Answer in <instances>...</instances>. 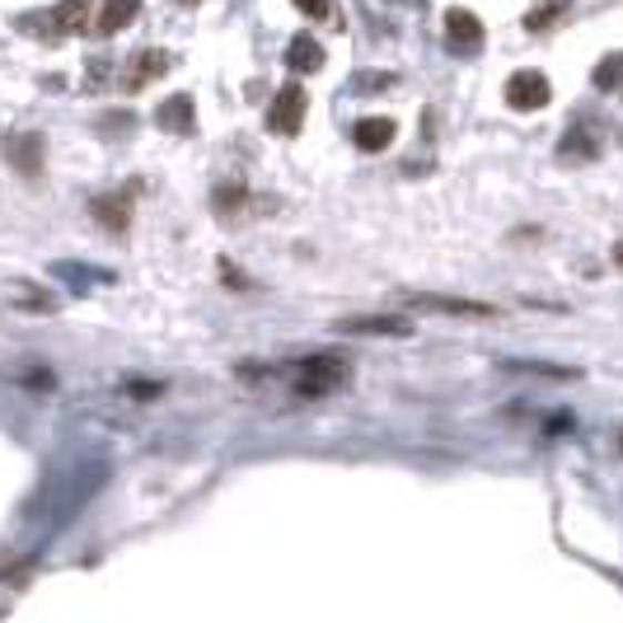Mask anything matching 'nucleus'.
<instances>
[{
	"label": "nucleus",
	"instance_id": "nucleus-21",
	"mask_svg": "<svg viewBox=\"0 0 623 623\" xmlns=\"http://www.w3.org/2000/svg\"><path fill=\"white\" fill-rule=\"evenodd\" d=\"M385 85H394V75H361L357 80V90H385Z\"/></svg>",
	"mask_w": 623,
	"mask_h": 623
},
{
	"label": "nucleus",
	"instance_id": "nucleus-18",
	"mask_svg": "<svg viewBox=\"0 0 623 623\" xmlns=\"http://www.w3.org/2000/svg\"><path fill=\"white\" fill-rule=\"evenodd\" d=\"M160 71H170V52H145L141 57V71L132 75V85H145V80H155Z\"/></svg>",
	"mask_w": 623,
	"mask_h": 623
},
{
	"label": "nucleus",
	"instance_id": "nucleus-1",
	"mask_svg": "<svg viewBox=\"0 0 623 623\" xmlns=\"http://www.w3.org/2000/svg\"><path fill=\"white\" fill-rule=\"evenodd\" d=\"M300 399H324V394H334L347 385V361L343 357H309L296 366V376H290Z\"/></svg>",
	"mask_w": 623,
	"mask_h": 623
},
{
	"label": "nucleus",
	"instance_id": "nucleus-22",
	"mask_svg": "<svg viewBox=\"0 0 623 623\" xmlns=\"http://www.w3.org/2000/svg\"><path fill=\"white\" fill-rule=\"evenodd\" d=\"M614 263H619V267H623V244H619V248H614Z\"/></svg>",
	"mask_w": 623,
	"mask_h": 623
},
{
	"label": "nucleus",
	"instance_id": "nucleus-13",
	"mask_svg": "<svg viewBox=\"0 0 623 623\" xmlns=\"http://www.w3.org/2000/svg\"><path fill=\"white\" fill-rule=\"evenodd\" d=\"M94 216L103 231H127L132 206H127V197H94Z\"/></svg>",
	"mask_w": 623,
	"mask_h": 623
},
{
	"label": "nucleus",
	"instance_id": "nucleus-19",
	"mask_svg": "<svg viewBox=\"0 0 623 623\" xmlns=\"http://www.w3.org/2000/svg\"><path fill=\"white\" fill-rule=\"evenodd\" d=\"M563 6H568V0H553V6H539V10H530V14H525V29H534V33H539L544 24H553V19H558V10H563Z\"/></svg>",
	"mask_w": 623,
	"mask_h": 623
},
{
	"label": "nucleus",
	"instance_id": "nucleus-4",
	"mask_svg": "<svg viewBox=\"0 0 623 623\" xmlns=\"http://www.w3.org/2000/svg\"><path fill=\"white\" fill-rule=\"evenodd\" d=\"M446 43L450 52H479L483 48V19L473 10H446Z\"/></svg>",
	"mask_w": 623,
	"mask_h": 623
},
{
	"label": "nucleus",
	"instance_id": "nucleus-15",
	"mask_svg": "<svg viewBox=\"0 0 623 623\" xmlns=\"http://www.w3.org/2000/svg\"><path fill=\"white\" fill-rule=\"evenodd\" d=\"M591 85H595V90H605V94L623 85V52L600 57V67H595V75H591Z\"/></svg>",
	"mask_w": 623,
	"mask_h": 623
},
{
	"label": "nucleus",
	"instance_id": "nucleus-20",
	"mask_svg": "<svg viewBox=\"0 0 623 623\" xmlns=\"http://www.w3.org/2000/svg\"><path fill=\"white\" fill-rule=\"evenodd\" d=\"M300 14H309V19H324L328 14V0H290Z\"/></svg>",
	"mask_w": 623,
	"mask_h": 623
},
{
	"label": "nucleus",
	"instance_id": "nucleus-3",
	"mask_svg": "<svg viewBox=\"0 0 623 623\" xmlns=\"http://www.w3.org/2000/svg\"><path fill=\"white\" fill-rule=\"evenodd\" d=\"M300 122H305V90H300V85L277 90L273 109H267V127L282 132V136H296V132H300Z\"/></svg>",
	"mask_w": 623,
	"mask_h": 623
},
{
	"label": "nucleus",
	"instance_id": "nucleus-23",
	"mask_svg": "<svg viewBox=\"0 0 623 623\" xmlns=\"http://www.w3.org/2000/svg\"><path fill=\"white\" fill-rule=\"evenodd\" d=\"M619 450H623V436H619Z\"/></svg>",
	"mask_w": 623,
	"mask_h": 623
},
{
	"label": "nucleus",
	"instance_id": "nucleus-8",
	"mask_svg": "<svg viewBox=\"0 0 623 623\" xmlns=\"http://www.w3.org/2000/svg\"><path fill=\"white\" fill-rule=\"evenodd\" d=\"M394 132H399V127H394V118H361L357 127H351V141H357L366 155H376V151H385V145L394 141Z\"/></svg>",
	"mask_w": 623,
	"mask_h": 623
},
{
	"label": "nucleus",
	"instance_id": "nucleus-16",
	"mask_svg": "<svg viewBox=\"0 0 623 623\" xmlns=\"http://www.w3.org/2000/svg\"><path fill=\"white\" fill-rule=\"evenodd\" d=\"M502 370L511 376H549V380H576L581 370H568V366H544V361H507Z\"/></svg>",
	"mask_w": 623,
	"mask_h": 623
},
{
	"label": "nucleus",
	"instance_id": "nucleus-7",
	"mask_svg": "<svg viewBox=\"0 0 623 623\" xmlns=\"http://www.w3.org/2000/svg\"><path fill=\"white\" fill-rule=\"evenodd\" d=\"M6 160L14 164L19 174H29V178H38V174H43V136H38V132L10 136V141H6Z\"/></svg>",
	"mask_w": 623,
	"mask_h": 623
},
{
	"label": "nucleus",
	"instance_id": "nucleus-2",
	"mask_svg": "<svg viewBox=\"0 0 623 623\" xmlns=\"http://www.w3.org/2000/svg\"><path fill=\"white\" fill-rule=\"evenodd\" d=\"M549 99H553V85L544 71H515L507 80V103L515 113H534V109H544Z\"/></svg>",
	"mask_w": 623,
	"mask_h": 623
},
{
	"label": "nucleus",
	"instance_id": "nucleus-9",
	"mask_svg": "<svg viewBox=\"0 0 623 623\" xmlns=\"http://www.w3.org/2000/svg\"><path fill=\"white\" fill-rule=\"evenodd\" d=\"M155 122L164 132H178V136H188L193 132V99L188 94H174V99H164L160 109H155Z\"/></svg>",
	"mask_w": 623,
	"mask_h": 623
},
{
	"label": "nucleus",
	"instance_id": "nucleus-12",
	"mask_svg": "<svg viewBox=\"0 0 623 623\" xmlns=\"http://www.w3.org/2000/svg\"><path fill=\"white\" fill-rule=\"evenodd\" d=\"M136 14H141V0H103L99 33H118V29H127Z\"/></svg>",
	"mask_w": 623,
	"mask_h": 623
},
{
	"label": "nucleus",
	"instance_id": "nucleus-14",
	"mask_svg": "<svg viewBox=\"0 0 623 623\" xmlns=\"http://www.w3.org/2000/svg\"><path fill=\"white\" fill-rule=\"evenodd\" d=\"M52 24L67 29V33H85L90 29V6L85 0H61V6L52 10Z\"/></svg>",
	"mask_w": 623,
	"mask_h": 623
},
{
	"label": "nucleus",
	"instance_id": "nucleus-5",
	"mask_svg": "<svg viewBox=\"0 0 623 623\" xmlns=\"http://www.w3.org/2000/svg\"><path fill=\"white\" fill-rule=\"evenodd\" d=\"M343 334H361V338H408L412 324L404 315H351L338 324Z\"/></svg>",
	"mask_w": 623,
	"mask_h": 623
},
{
	"label": "nucleus",
	"instance_id": "nucleus-17",
	"mask_svg": "<svg viewBox=\"0 0 623 623\" xmlns=\"http://www.w3.org/2000/svg\"><path fill=\"white\" fill-rule=\"evenodd\" d=\"M558 155H563V160H576V155H586V160H595V155H600V145H595V136H591V132H581V127H572V132L563 136V145H558Z\"/></svg>",
	"mask_w": 623,
	"mask_h": 623
},
{
	"label": "nucleus",
	"instance_id": "nucleus-11",
	"mask_svg": "<svg viewBox=\"0 0 623 623\" xmlns=\"http://www.w3.org/2000/svg\"><path fill=\"white\" fill-rule=\"evenodd\" d=\"M286 67H290V71H300V75L319 71V67H324V48H319L309 33H296V38L286 43Z\"/></svg>",
	"mask_w": 623,
	"mask_h": 623
},
{
	"label": "nucleus",
	"instance_id": "nucleus-24",
	"mask_svg": "<svg viewBox=\"0 0 623 623\" xmlns=\"http://www.w3.org/2000/svg\"><path fill=\"white\" fill-rule=\"evenodd\" d=\"M188 6H193V0H188Z\"/></svg>",
	"mask_w": 623,
	"mask_h": 623
},
{
	"label": "nucleus",
	"instance_id": "nucleus-6",
	"mask_svg": "<svg viewBox=\"0 0 623 623\" xmlns=\"http://www.w3.org/2000/svg\"><path fill=\"white\" fill-rule=\"evenodd\" d=\"M412 309H427V315H464V319H488L492 305L483 300H460V296H408Z\"/></svg>",
	"mask_w": 623,
	"mask_h": 623
},
{
	"label": "nucleus",
	"instance_id": "nucleus-10",
	"mask_svg": "<svg viewBox=\"0 0 623 623\" xmlns=\"http://www.w3.org/2000/svg\"><path fill=\"white\" fill-rule=\"evenodd\" d=\"M52 277L71 282V286L80 290V296H85L90 286H109V282H113L109 267H85V263H52Z\"/></svg>",
	"mask_w": 623,
	"mask_h": 623
}]
</instances>
